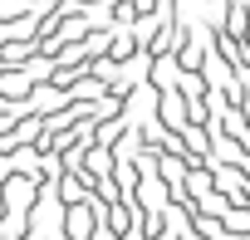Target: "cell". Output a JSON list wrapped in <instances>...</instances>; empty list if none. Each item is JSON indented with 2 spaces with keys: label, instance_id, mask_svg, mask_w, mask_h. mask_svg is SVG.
Wrapping results in <instances>:
<instances>
[{
  "label": "cell",
  "instance_id": "obj_1",
  "mask_svg": "<svg viewBox=\"0 0 250 240\" xmlns=\"http://www.w3.org/2000/svg\"><path fill=\"white\" fill-rule=\"evenodd\" d=\"M64 235H69V240H93V211H88V206H69Z\"/></svg>",
  "mask_w": 250,
  "mask_h": 240
},
{
  "label": "cell",
  "instance_id": "obj_2",
  "mask_svg": "<svg viewBox=\"0 0 250 240\" xmlns=\"http://www.w3.org/2000/svg\"><path fill=\"white\" fill-rule=\"evenodd\" d=\"M30 191H35V186H30L25 177H10V181H5V191H0V196H5V211L25 216V206H30Z\"/></svg>",
  "mask_w": 250,
  "mask_h": 240
},
{
  "label": "cell",
  "instance_id": "obj_3",
  "mask_svg": "<svg viewBox=\"0 0 250 240\" xmlns=\"http://www.w3.org/2000/svg\"><path fill=\"white\" fill-rule=\"evenodd\" d=\"M240 240H250V230H245V235H240Z\"/></svg>",
  "mask_w": 250,
  "mask_h": 240
}]
</instances>
